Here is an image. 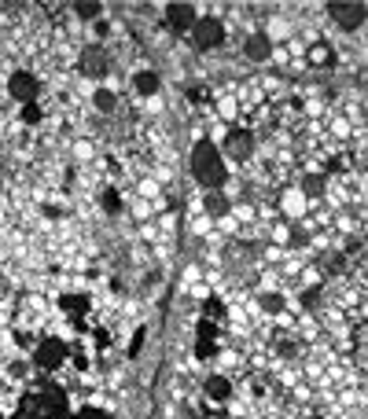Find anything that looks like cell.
Returning a JSON list of instances; mask_svg holds the SVG:
<instances>
[{
  "instance_id": "cell-8",
  "label": "cell",
  "mask_w": 368,
  "mask_h": 419,
  "mask_svg": "<svg viewBox=\"0 0 368 419\" xmlns=\"http://www.w3.org/2000/svg\"><path fill=\"white\" fill-rule=\"evenodd\" d=\"M166 22L174 26V30H192L199 15H195L192 4H166Z\"/></svg>"
},
{
  "instance_id": "cell-1",
  "label": "cell",
  "mask_w": 368,
  "mask_h": 419,
  "mask_svg": "<svg viewBox=\"0 0 368 419\" xmlns=\"http://www.w3.org/2000/svg\"><path fill=\"white\" fill-rule=\"evenodd\" d=\"M192 173H195V180L206 184L210 191H217L221 184H225L229 166H225V155L214 148V140H199V143L192 148Z\"/></svg>"
},
{
  "instance_id": "cell-2",
  "label": "cell",
  "mask_w": 368,
  "mask_h": 419,
  "mask_svg": "<svg viewBox=\"0 0 368 419\" xmlns=\"http://www.w3.org/2000/svg\"><path fill=\"white\" fill-rule=\"evenodd\" d=\"M59 416H63L59 394H41V397H30V401H26L15 419H59Z\"/></svg>"
},
{
  "instance_id": "cell-13",
  "label": "cell",
  "mask_w": 368,
  "mask_h": 419,
  "mask_svg": "<svg viewBox=\"0 0 368 419\" xmlns=\"http://www.w3.org/2000/svg\"><path fill=\"white\" fill-rule=\"evenodd\" d=\"M74 15H77V19H100V15H103V4H100V0H77V4H74Z\"/></svg>"
},
{
  "instance_id": "cell-4",
  "label": "cell",
  "mask_w": 368,
  "mask_h": 419,
  "mask_svg": "<svg viewBox=\"0 0 368 419\" xmlns=\"http://www.w3.org/2000/svg\"><path fill=\"white\" fill-rule=\"evenodd\" d=\"M221 41H225V26H221L217 19H199V22L192 26V45L199 48V52L217 48Z\"/></svg>"
},
{
  "instance_id": "cell-9",
  "label": "cell",
  "mask_w": 368,
  "mask_h": 419,
  "mask_svg": "<svg viewBox=\"0 0 368 419\" xmlns=\"http://www.w3.org/2000/svg\"><path fill=\"white\" fill-rule=\"evenodd\" d=\"M243 52H247V59H254V63H266V59L273 56V41H269L266 33H254V37H247Z\"/></svg>"
},
{
  "instance_id": "cell-11",
  "label": "cell",
  "mask_w": 368,
  "mask_h": 419,
  "mask_svg": "<svg viewBox=\"0 0 368 419\" xmlns=\"http://www.w3.org/2000/svg\"><path fill=\"white\" fill-rule=\"evenodd\" d=\"M133 85H137V93L148 96V100L159 96V74H151V70H140V74L133 77Z\"/></svg>"
},
{
  "instance_id": "cell-10",
  "label": "cell",
  "mask_w": 368,
  "mask_h": 419,
  "mask_svg": "<svg viewBox=\"0 0 368 419\" xmlns=\"http://www.w3.org/2000/svg\"><path fill=\"white\" fill-rule=\"evenodd\" d=\"M251 151H254V136H251V133H232V136H229V155H232V159L243 162Z\"/></svg>"
},
{
  "instance_id": "cell-19",
  "label": "cell",
  "mask_w": 368,
  "mask_h": 419,
  "mask_svg": "<svg viewBox=\"0 0 368 419\" xmlns=\"http://www.w3.org/2000/svg\"><path fill=\"white\" fill-rule=\"evenodd\" d=\"M221 114H236V100H221Z\"/></svg>"
},
{
  "instance_id": "cell-3",
  "label": "cell",
  "mask_w": 368,
  "mask_h": 419,
  "mask_svg": "<svg viewBox=\"0 0 368 419\" xmlns=\"http://www.w3.org/2000/svg\"><path fill=\"white\" fill-rule=\"evenodd\" d=\"M328 11H332V19L343 26V30H358L368 15V4H361V0H332Z\"/></svg>"
},
{
  "instance_id": "cell-7",
  "label": "cell",
  "mask_w": 368,
  "mask_h": 419,
  "mask_svg": "<svg viewBox=\"0 0 368 419\" xmlns=\"http://www.w3.org/2000/svg\"><path fill=\"white\" fill-rule=\"evenodd\" d=\"M8 88H11V96H15V100H22V103H30V100H37V77H33V74H26V70H19V74H11V81H8Z\"/></svg>"
},
{
  "instance_id": "cell-18",
  "label": "cell",
  "mask_w": 368,
  "mask_h": 419,
  "mask_svg": "<svg viewBox=\"0 0 368 419\" xmlns=\"http://www.w3.org/2000/svg\"><path fill=\"white\" fill-rule=\"evenodd\" d=\"M306 191H309V195H317V191H321V180H317V177L306 180ZM306 191H302V195H306Z\"/></svg>"
},
{
  "instance_id": "cell-6",
  "label": "cell",
  "mask_w": 368,
  "mask_h": 419,
  "mask_svg": "<svg viewBox=\"0 0 368 419\" xmlns=\"http://www.w3.org/2000/svg\"><path fill=\"white\" fill-rule=\"evenodd\" d=\"M82 74L85 77H103V74H107V52L96 48V45H89L82 52Z\"/></svg>"
},
{
  "instance_id": "cell-5",
  "label": "cell",
  "mask_w": 368,
  "mask_h": 419,
  "mask_svg": "<svg viewBox=\"0 0 368 419\" xmlns=\"http://www.w3.org/2000/svg\"><path fill=\"white\" fill-rule=\"evenodd\" d=\"M63 357H67V349H63V342H59V338H48V342H41V346H37V368H45V372L59 368V364H63Z\"/></svg>"
},
{
  "instance_id": "cell-14",
  "label": "cell",
  "mask_w": 368,
  "mask_h": 419,
  "mask_svg": "<svg viewBox=\"0 0 368 419\" xmlns=\"http://www.w3.org/2000/svg\"><path fill=\"white\" fill-rule=\"evenodd\" d=\"M206 394L214 397V401H225V397H229V379L214 375V379H210V383H206Z\"/></svg>"
},
{
  "instance_id": "cell-12",
  "label": "cell",
  "mask_w": 368,
  "mask_h": 419,
  "mask_svg": "<svg viewBox=\"0 0 368 419\" xmlns=\"http://www.w3.org/2000/svg\"><path fill=\"white\" fill-rule=\"evenodd\" d=\"M284 209L291 217H298L302 209H306V195H302V188H291V191H284Z\"/></svg>"
},
{
  "instance_id": "cell-20",
  "label": "cell",
  "mask_w": 368,
  "mask_h": 419,
  "mask_svg": "<svg viewBox=\"0 0 368 419\" xmlns=\"http://www.w3.org/2000/svg\"><path fill=\"white\" fill-rule=\"evenodd\" d=\"M74 419H107V416H103V412H92V409H89V412H82V416H74Z\"/></svg>"
},
{
  "instance_id": "cell-15",
  "label": "cell",
  "mask_w": 368,
  "mask_h": 419,
  "mask_svg": "<svg viewBox=\"0 0 368 419\" xmlns=\"http://www.w3.org/2000/svg\"><path fill=\"white\" fill-rule=\"evenodd\" d=\"M206 209H210V214H214V217H221V214H225V209H229L225 195H221V191H210V195H206Z\"/></svg>"
},
{
  "instance_id": "cell-17",
  "label": "cell",
  "mask_w": 368,
  "mask_h": 419,
  "mask_svg": "<svg viewBox=\"0 0 368 419\" xmlns=\"http://www.w3.org/2000/svg\"><path fill=\"white\" fill-rule=\"evenodd\" d=\"M266 37H269V41H284V37H287V22L276 19V22L269 26V33H266Z\"/></svg>"
},
{
  "instance_id": "cell-16",
  "label": "cell",
  "mask_w": 368,
  "mask_h": 419,
  "mask_svg": "<svg viewBox=\"0 0 368 419\" xmlns=\"http://www.w3.org/2000/svg\"><path fill=\"white\" fill-rule=\"evenodd\" d=\"M92 100H96L100 111H114V93H111V88H100V93L92 96Z\"/></svg>"
}]
</instances>
